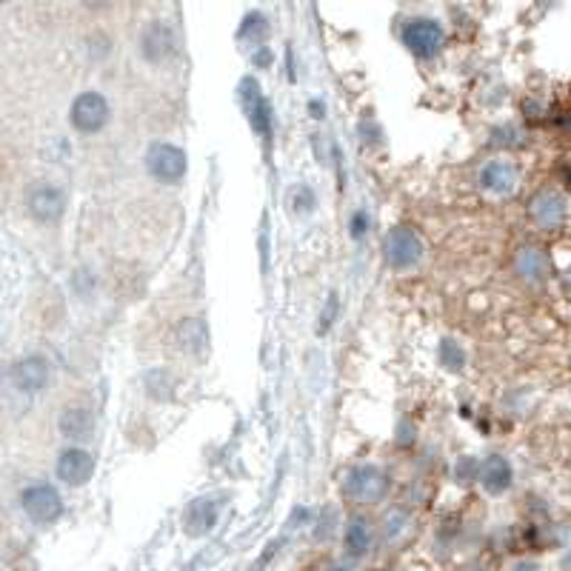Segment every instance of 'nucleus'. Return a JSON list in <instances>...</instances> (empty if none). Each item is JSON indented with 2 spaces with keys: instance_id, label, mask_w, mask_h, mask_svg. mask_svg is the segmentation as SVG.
<instances>
[{
  "instance_id": "nucleus-1",
  "label": "nucleus",
  "mask_w": 571,
  "mask_h": 571,
  "mask_svg": "<svg viewBox=\"0 0 571 571\" xmlns=\"http://www.w3.org/2000/svg\"><path fill=\"white\" fill-rule=\"evenodd\" d=\"M343 494L352 503L372 506V503H380L389 494V477H386V472H380L377 466H355L343 480Z\"/></svg>"
},
{
  "instance_id": "nucleus-2",
  "label": "nucleus",
  "mask_w": 571,
  "mask_h": 571,
  "mask_svg": "<svg viewBox=\"0 0 571 571\" xmlns=\"http://www.w3.org/2000/svg\"><path fill=\"white\" fill-rule=\"evenodd\" d=\"M423 240L409 226H394L383 240V255L394 272H409L423 260Z\"/></svg>"
},
{
  "instance_id": "nucleus-3",
  "label": "nucleus",
  "mask_w": 571,
  "mask_h": 571,
  "mask_svg": "<svg viewBox=\"0 0 571 571\" xmlns=\"http://www.w3.org/2000/svg\"><path fill=\"white\" fill-rule=\"evenodd\" d=\"M109 100L103 98L100 92H83L72 100L69 109V120L78 129L80 135H95L106 123H109Z\"/></svg>"
},
{
  "instance_id": "nucleus-4",
  "label": "nucleus",
  "mask_w": 571,
  "mask_h": 571,
  "mask_svg": "<svg viewBox=\"0 0 571 571\" xmlns=\"http://www.w3.org/2000/svg\"><path fill=\"white\" fill-rule=\"evenodd\" d=\"M237 98H240L243 112L249 115V123H252L255 135H260L263 140L272 138V106H269V100L263 98L257 80L255 78L240 80V86H237Z\"/></svg>"
},
{
  "instance_id": "nucleus-5",
  "label": "nucleus",
  "mask_w": 571,
  "mask_h": 571,
  "mask_svg": "<svg viewBox=\"0 0 571 571\" xmlns=\"http://www.w3.org/2000/svg\"><path fill=\"white\" fill-rule=\"evenodd\" d=\"M146 169L160 183H178L186 175V152L175 143H155L146 152Z\"/></svg>"
},
{
  "instance_id": "nucleus-6",
  "label": "nucleus",
  "mask_w": 571,
  "mask_h": 571,
  "mask_svg": "<svg viewBox=\"0 0 571 571\" xmlns=\"http://www.w3.org/2000/svg\"><path fill=\"white\" fill-rule=\"evenodd\" d=\"M403 43L417 58H434L443 46V26L432 18H414L403 29Z\"/></svg>"
},
{
  "instance_id": "nucleus-7",
  "label": "nucleus",
  "mask_w": 571,
  "mask_h": 571,
  "mask_svg": "<svg viewBox=\"0 0 571 571\" xmlns=\"http://www.w3.org/2000/svg\"><path fill=\"white\" fill-rule=\"evenodd\" d=\"M20 506L35 523H55L63 514V500H60L58 489L46 486V483L29 486L26 492L20 494Z\"/></svg>"
},
{
  "instance_id": "nucleus-8",
  "label": "nucleus",
  "mask_w": 571,
  "mask_h": 571,
  "mask_svg": "<svg viewBox=\"0 0 571 571\" xmlns=\"http://www.w3.org/2000/svg\"><path fill=\"white\" fill-rule=\"evenodd\" d=\"M140 55L149 63H163L175 55V32L169 23L152 20L146 23V29L140 32Z\"/></svg>"
},
{
  "instance_id": "nucleus-9",
  "label": "nucleus",
  "mask_w": 571,
  "mask_h": 571,
  "mask_svg": "<svg viewBox=\"0 0 571 571\" xmlns=\"http://www.w3.org/2000/svg\"><path fill=\"white\" fill-rule=\"evenodd\" d=\"M529 215H532V220L540 229L554 232V229H560L566 223L569 203H566V197L560 195V192H540L529 203Z\"/></svg>"
},
{
  "instance_id": "nucleus-10",
  "label": "nucleus",
  "mask_w": 571,
  "mask_h": 571,
  "mask_svg": "<svg viewBox=\"0 0 571 571\" xmlns=\"http://www.w3.org/2000/svg\"><path fill=\"white\" fill-rule=\"evenodd\" d=\"M29 215L40 220V223H55L66 212V195L60 192L58 186H49V183H40L29 192Z\"/></svg>"
},
{
  "instance_id": "nucleus-11",
  "label": "nucleus",
  "mask_w": 571,
  "mask_h": 571,
  "mask_svg": "<svg viewBox=\"0 0 571 571\" xmlns=\"http://www.w3.org/2000/svg\"><path fill=\"white\" fill-rule=\"evenodd\" d=\"M49 360L40 355H29L18 360L15 366H12V383L18 386L20 392L26 394H38L46 389V383H49Z\"/></svg>"
},
{
  "instance_id": "nucleus-12",
  "label": "nucleus",
  "mask_w": 571,
  "mask_h": 571,
  "mask_svg": "<svg viewBox=\"0 0 571 571\" xmlns=\"http://www.w3.org/2000/svg\"><path fill=\"white\" fill-rule=\"evenodd\" d=\"M95 474V457L86 449H66L58 457V477L66 486H86Z\"/></svg>"
},
{
  "instance_id": "nucleus-13",
  "label": "nucleus",
  "mask_w": 571,
  "mask_h": 571,
  "mask_svg": "<svg viewBox=\"0 0 571 571\" xmlns=\"http://www.w3.org/2000/svg\"><path fill=\"white\" fill-rule=\"evenodd\" d=\"M217 512H220V503H217L215 497H197L183 512V532L189 534V537L209 534L215 529Z\"/></svg>"
},
{
  "instance_id": "nucleus-14",
  "label": "nucleus",
  "mask_w": 571,
  "mask_h": 571,
  "mask_svg": "<svg viewBox=\"0 0 571 571\" xmlns=\"http://www.w3.org/2000/svg\"><path fill=\"white\" fill-rule=\"evenodd\" d=\"M480 186L489 192V195H512L520 183V175L514 169V163L509 160H489L483 169H480Z\"/></svg>"
},
{
  "instance_id": "nucleus-15",
  "label": "nucleus",
  "mask_w": 571,
  "mask_h": 571,
  "mask_svg": "<svg viewBox=\"0 0 571 571\" xmlns=\"http://www.w3.org/2000/svg\"><path fill=\"white\" fill-rule=\"evenodd\" d=\"M477 480H480V486L489 494H503L512 489L514 472L506 457L492 454V457H486V460L480 463V477H477Z\"/></svg>"
},
{
  "instance_id": "nucleus-16",
  "label": "nucleus",
  "mask_w": 571,
  "mask_h": 571,
  "mask_svg": "<svg viewBox=\"0 0 571 571\" xmlns=\"http://www.w3.org/2000/svg\"><path fill=\"white\" fill-rule=\"evenodd\" d=\"M343 549L352 560H360L366 557L369 549H372V529L363 517H352L343 529Z\"/></svg>"
},
{
  "instance_id": "nucleus-17",
  "label": "nucleus",
  "mask_w": 571,
  "mask_h": 571,
  "mask_svg": "<svg viewBox=\"0 0 571 571\" xmlns=\"http://www.w3.org/2000/svg\"><path fill=\"white\" fill-rule=\"evenodd\" d=\"M178 346L186 355H203L209 349V329L200 317H189L178 326Z\"/></svg>"
},
{
  "instance_id": "nucleus-18",
  "label": "nucleus",
  "mask_w": 571,
  "mask_h": 571,
  "mask_svg": "<svg viewBox=\"0 0 571 571\" xmlns=\"http://www.w3.org/2000/svg\"><path fill=\"white\" fill-rule=\"evenodd\" d=\"M60 432L63 437H72V440H86L95 432V414L83 406H72L60 414Z\"/></svg>"
},
{
  "instance_id": "nucleus-19",
  "label": "nucleus",
  "mask_w": 571,
  "mask_h": 571,
  "mask_svg": "<svg viewBox=\"0 0 571 571\" xmlns=\"http://www.w3.org/2000/svg\"><path fill=\"white\" fill-rule=\"evenodd\" d=\"M517 272L526 277V280H543L549 275V257L543 255L540 249L526 246L517 252Z\"/></svg>"
},
{
  "instance_id": "nucleus-20",
  "label": "nucleus",
  "mask_w": 571,
  "mask_h": 571,
  "mask_svg": "<svg viewBox=\"0 0 571 571\" xmlns=\"http://www.w3.org/2000/svg\"><path fill=\"white\" fill-rule=\"evenodd\" d=\"M266 35H269V26H266V18H263V15H257V12H252V15H246V20H243V26H240V32H237V38L249 40L252 46H257V43H263V40H266Z\"/></svg>"
},
{
  "instance_id": "nucleus-21",
  "label": "nucleus",
  "mask_w": 571,
  "mask_h": 571,
  "mask_svg": "<svg viewBox=\"0 0 571 571\" xmlns=\"http://www.w3.org/2000/svg\"><path fill=\"white\" fill-rule=\"evenodd\" d=\"M440 363H443L446 369H460V366L466 363V355H463V349H457L454 340H443V343H440Z\"/></svg>"
},
{
  "instance_id": "nucleus-22",
  "label": "nucleus",
  "mask_w": 571,
  "mask_h": 571,
  "mask_svg": "<svg viewBox=\"0 0 571 571\" xmlns=\"http://www.w3.org/2000/svg\"><path fill=\"white\" fill-rule=\"evenodd\" d=\"M292 206H295V212H312L315 209V192L309 186H297L292 192Z\"/></svg>"
},
{
  "instance_id": "nucleus-23",
  "label": "nucleus",
  "mask_w": 571,
  "mask_h": 571,
  "mask_svg": "<svg viewBox=\"0 0 571 571\" xmlns=\"http://www.w3.org/2000/svg\"><path fill=\"white\" fill-rule=\"evenodd\" d=\"M457 477L466 480V483H469V480H477V477H480V466H477L474 460H469V457H463V460L457 463Z\"/></svg>"
},
{
  "instance_id": "nucleus-24",
  "label": "nucleus",
  "mask_w": 571,
  "mask_h": 571,
  "mask_svg": "<svg viewBox=\"0 0 571 571\" xmlns=\"http://www.w3.org/2000/svg\"><path fill=\"white\" fill-rule=\"evenodd\" d=\"M366 223H369L366 215H363V212H357V215L352 217V235L363 237V232H366Z\"/></svg>"
},
{
  "instance_id": "nucleus-25",
  "label": "nucleus",
  "mask_w": 571,
  "mask_h": 571,
  "mask_svg": "<svg viewBox=\"0 0 571 571\" xmlns=\"http://www.w3.org/2000/svg\"><path fill=\"white\" fill-rule=\"evenodd\" d=\"M512 571H540V566H537V563H532V560H523V563H517Z\"/></svg>"
},
{
  "instance_id": "nucleus-26",
  "label": "nucleus",
  "mask_w": 571,
  "mask_h": 571,
  "mask_svg": "<svg viewBox=\"0 0 571 571\" xmlns=\"http://www.w3.org/2000/svg\"><path fill=\"white\" fill-rule=\"evenodd\" d=\"M332 571H352V569H346V566H335V569Z\"/></svg>"
}]
</instances>
